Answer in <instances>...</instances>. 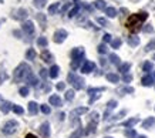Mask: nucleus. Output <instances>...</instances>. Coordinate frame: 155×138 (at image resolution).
I'll return each mask as SVG.
<instances>
[{"label":"nucleus","mask_w":155,"mask_h":138,"mask_svg":"<svg viewBox=\"0 0 155 138\" xmlns=\"http://www.w3.org/2000/svg\"><path fill=\"white\" fill-rule=\"evenodd\" d=\"M151 76H152V78H154V81H155V71H152V74H151Z\"/></svg>","instance_id":"nucleus-57"},{"label":"nucleus","mask_w":155,"mask_h":138,"mask_svg":"<svg viewBox=\"0 0 155 138\" xmlns=\"http://www.w3.org/2000/svg\"><path fill=\"white\" fill-rule=\"evenodd\" d=\"M38 131H40V134H41L44 138L50 137V124H48V123H43L41 125H40Z\"/></svg>","instance_id":"nucleus-11"},{"label":"nucleus","mask_w":155,"mask_h":138,"mask_svg":"<svg viewBox=\"0 0 155 138\" xmlns=\"http://www.w3.org/2000/svg\"><path fill=\"white\" fill-rule=\"evenodd\" d=\"M128 44H130L131 47H137V46L140 44V38L137 37V36H130V37H128Z\"/></svg>","instance_id":"nucleus-25"},{"label":"nucleus","mask_w":155,"mask_h":138,"mask_svg":"<svg viewBox=\"0 0 155 138\" xmlns=\"http://www.w3.org/2000/svg\"><path fill=\"white\" fill-rule=\"evenodd\" d=\"M30 74H31V68H30V66L26 64V63H21V64H19V66L14 68L13 81L14 83H20V81H23V80H27Z\"/></svg>","instance_id":"nucleus-2"},{"label":"nucleus","mask_w":155,"mask_h":138,"mask_svg":"<svg viewBox=\"0 0 155 138\" xmlns=\"http://www.w3.org/2000/svg\"><path fill=\"white\" fill-rule=\"evenodd\" d=\"M6 78H7V74H6V73L3 71L2 74H0V84H2V83H3V81H5Z\"/></svg>","instance_id":"nucleus-50"},{"label":"nucleus","mask_w":155,"mask_h":138,"mask_svg":"<svg viewBox=\"0 0 155 138\" xmlns=\"http://www.w3.org/2000/svg\"><path fill=\"white\" fill-rule=\"evenodd\" d=\"M40 76H41V77H46V76H47V70L41 68V70H40Z\"/></svg>","instance_id":"nucleus-52"},{"label":"nucleus","mask_w":155,"mask_h":138,"mask_svg":"<svg viewBox=\"0 0 155 138\" xmlns=\"http://www.w3.org/2000/svg\"><path fill=\"white\" fill-rule=\"evenodd\" d=\"M107 80L110 81V83H114V84H115V83H118V81H120V76H118V74H115V73H108V74H107Z\"/></svg>","instance_id":"nucleus-23"},{"label":"nucleus","mask_w":155,"mask_h":138,"mask_svg":"<svg viewBox=\"0 0 155 138\" xmlns=\"http://www.w3.org/2000/svg\"><path fill=\"white\" fill-rule=\"evenodd\" d=\"M125 137H128V138H137L138 135H137L135 130L130 128V130H125Z\"/></svg>","instance_id":"nucleus-36"},{"label":"nucleus","mask_w":155,"mask_h":138,"mask_svg":"<svg viewBox=\"0 0 155 138\" xmlns=\"http://www.w3.org/2000/svg\"><path fill=\"white\" fill-rule=\"evenodd\" d=\"M147 19H148V13H147V12H140V13H135V15L130 16L125 26H127L128 29H131L135 31V30H138L141 27V24L144 23Z\"/></svg>","instance_id":"nucleus-1"},{"label":"nucleus","mask_w":155,"mask_h":138,"mask_svg":"<svg viewBox=\"0 0 155 138\" xmlns=\"http://www.w3.org/2000/svg\"><path fill=\"white\" fill-rule=\"evenodd\" d=\"M122 80L125 81V83H131L132 76H131V74H124V78H122Z\"/></svg>","instance_id":"nucleus-47"},{"label":"nucleus","mask_w":155,"mask_h":138,"mask_svg":"<svg viewBox=\"0 0 155 138\" xmlns=\"http://www.w3.org/2000/svg\"><path fill=\"white\" fill-rule=\"evenodd\" d=\"M26 58L27 60H34L36 58V50L34 48H28L27 53H26Z\"/></svg>","instance_id":"nucleus-32"},{"label":"nucleus","mask_w":155,"mask_h":138,"mask_svg":"<svg viewBox=\"0 0 155 138\" xmlns=\"http://www.w3.org/2000/svg\"><path fill=\"white\" fill-rule=\"evenodd\" d=\"M13 34H14V36H16V37H20V36H21V34H20V31H19V30H14V31H13Z\"/></svg>","instance_id":"nucleus-53"},{"label":"nucleus","mask_w":155,"mask_h":138,"mask_svg":"<svg viewBox=\"0 0 155 138\" xmlns=\"http://www.w3.org/2000/svg\"><path fill=\"white\" fill-rule=\"evenodd\" d=\"M84 48L83 47H75L71 50V58H73V61H71V67H73V70H75L78 64L81 63L83 57H84Z\"/></svg>","instance_id":"nucleus-3"},{"label":"nucleus","mask_w":155,"mask_h":138,"mask_svg":"<svg viewBox=\"0 0 155 138\" xmlns=\"http://www.w3.org/2000/svg\"><path fill=\"white\" fill-rule=\"evenodd\" d=\"M46 3H47V0H34L33 2L34 7H37V9H43L46 6Z\"/></svg>","instance_id":"nucleus-34"},{"label":"nucleus","mask_w":155,"mask_h":138,"mask_svg":"<svg viewBox=\"0 0 155 138\" xmlns=\"http://www.w3.org/2000/svg\"><path fill=\"white\" fill-rule=\"evenodd\" d=\"M155 48V38H152L150 43L147 44V47H145V51H151V50H154Z\"/></svg>","instance_id":"nucleus-42"},{"label":"nucleus","mask_w":155,"mask_h":138,"mask_svg":"<svg viewBox=\"0 0 155 138\" xmlns=\"http://www.w3.org/2000/svg\"><path fill=\"white\" fill-rule=\"evenodd\" d=\"M58 73H60V67L51 66V68L48 70V76L51 77V78H57V77H58Z\"/></svg>","instance_id":"nucleus-21"},{"label":"nucleus","mask_w":155,"mask_h":138,"mask_svg":"<svg viewBox=\"0 0 155 138\" xmlns=\"http://www.w3.org/2000/svg\"><path fill=\"white\" fill-rule=\"evenodd\" d=\"M40 108H41V113H43V114H46V115H48L50 113H51V110H50V107H48L47 104H43Z\"/></svg>","instance_id":"nucleus-41"},{"label":"nucleus","mask_w":155,"mask_h":138,"mask_svg":"<svg viewBox=\"0 0 155 138\" xmlns=\"http://www.w3.org/2000/svg\"><path fill=\"white\" fill-rule=\"evenodd\" d=\"M41 60L46 63H51L53 60H54V57H53V54L50 51H47V50H44V51L41 53Z\"/></svg>","instance_id":"nucleus-19"},{"label":"nucleus","mask_w":155,"mask_h":138,"mask_svg":"<svg viewBox=\"0 0 155 138\" xmlns=\"http://www.w3.org/2000/svg\"><path fill=\"white\" fill-rule=\"evenodd\" d=\"M48 101H50V104L54 105V107H61L63 105V101H61V98L58 97V95H50V98H48Z\"/></svg>","instance_id":"nucleus-14"},{"label":"nucleus","mask_w":155,"mask_h":138,"mask_svg":"<svg viewBox=\"0 0 155 138\" xmlns=\"http://www.w3.org/2000/svg\"><path fill=\"white\" fill-rule=\"evenodd\" d=\"M138 121H140V118H137V117H134V118L127 120V121H125V123L122 124V125H124V127H127V128H132V127H134V125H135V124L138 123Z\"/></svg>","instance_id":"nucleus-22"},{"label":"nucleus","mask_w":155,"mask_h":138,"mask_svg":"<svg viewBox=\"0 0 155 138\" xmlns=\"http://www.w3.org/2000/svg\"><path fill=\"white\" fill-rule=\"evenodd\" d=\"M154 60H155V56H154Z\"/></svg>","instance_id":"nucleus-60"},{"label":"nucleus","mask_w":155,"mask_h":138,"mask_svg":"<svg viewBox=\"0 0 155 138\" xmlns=\"http://www.w3.org/2000/svg\"><path fill=\"white\" fill-rule=\"evenodd\" d=\"M94 6H95V9H98V10H105L107 9V3H105L104 0H95Z\"/></svg>","instance_id":"nucleus-26"},{"label":"nucleus","mask_w":155,"mask_h":138,"mask_svg":"<svg viewBox=\"0 0 155 138\" xmlns=\"http://www.w3.org/2000/svg\"><path fill=\"white\" fill-rule=\"evenodd\" d=\"M66 100L67 101H73V100H74V90L66 91Z\"/></svg>","instance_id":"nucleus-39"},{"label":"nucleus","mask_w":155,"mask_h":138,"mask_svg":"<svg viewBox=\"0 0 155 138\" xmlns=\"http://www.w3.org/2000/svg\"><path fill=\"white\" fill-rule=\"evenodd\" d=\"M97 21H98V23L101 24V26H108L107 20H105V19H103V17H98V19H97Z\"/></svg>","instance_id":"nucleus-48"},{"label":"nucleus","mask_w":155,"mask_h":138,"mask_svg":"<svg viewBox=\"0 0 155 138\" xmlns=\"http://www.w3.org/2000/svg\"><path fill=\"white\" fill-rule=\"evenodd\" d=\"M28 113L31 115H36L38 113V104L36 101H30L28 103Z\"/></svg>","instance_id":"nucleus-17"},{"label":"nucleus","mask_w":155,"mask_h":138,"mask_svg":"<svg viewBox=\"0 0 155 138\" xmlns=\"http://www.w3.org/2000/svg\"><path fill=\"white\" fill-rule=\"evenodd\" d=\"M137 138H147V137H145V135H138Z\"/></svg>","instance_id":"nucleus-58"},{"label":"nucleus","mask_w":155,"mask_h":138,"mask_svg":"<svg viewBox=\"0 0 155 138\" xmlns=\"http://www.w3.org/2000/svg\"><path fill=\"white\" fill-rule=\"evenodd\" d=\"M23 31L27 34H33L34 33V23L33 21H30V20H27V21H24L23 23Z\"/></svg>","instance_id":"nucleus-10"},{"label":"nucleus","mask_w":155,"mask_h":138,"mask_svg":"<svg viewBox=\"0 0 155 138\" xmlns=\"http://www.w3.org/2000/svg\"><path fill=\"white\" fill-rule=\"evenodd\" d=\"M58 7H60V3H53V5L48 7V13H50V15H56V12L58 10Z\"/></svg>","instance_id":"nucleus-35"},{"label":"nucleus","mask_w":155,"mask_h":138,"mask_svg":"<svg viewBox=\"0 0 155 138\" xmlns=\"http://www.w3.org/2000/svg\"><path fill=\"white\" fill-rule=\"evenodd\" d=\"M84 133H85V131H84L83 128H77V130L74 131V133H73V134L70 135V138H81Z\"/></svg>","instance_id":"nucleus-31"},{"label":"nucleus","mask_w":155,"mask_h":138,"mask_svg":"<svg viewBox=\"0 0 155 138\" xmlns=\"http://www.w3.org/2000/svg\"><path fill=\"white\" fill-rule=\"evenodd\" d=\"M26 81L28 83V86H31V87H38V78L34 76L33 73H31V74L28 76V78H27Z\"/></svg>","instance_id":"nucleus-20"},{"label":"nucleus","mask_w":155,"mask_h":138,"mask_svg":"<svg viewBox=\"0 0 155 138\" xmlns=\"http://www.w3.org/2000/svg\"><path fill=\"white\" fill-rule=\"evenodd\" d=\"M95 68V64L93 61H90V60H85L84 64L81 66V73H84V74H88V73L94 71Z\"/></svg>","instance_id":"nucleus-8"},{"label":"nucleus","mask_w":155,"mask_h":138,"mask_svg":"<svg viewBox=\"0 0 155 138\" xmlns=\"http://www.w3.org/2000/svg\"><path fill=\"white\" fill-rule=\"evenodd\" d=\"M36 19L38 20L41 29H46V26H47V17H46V15H44V13H38V15L36 16Z\"/></svg>","instance_id":"nucleus-16"},{"label":"nucleus","mask_w":155,"mask_h":138,"mask_svg":"<svg viewBox=\"0 0 155 138\" xmlns=\"http://www.w3.org/2000/svg\"><path fill=\"white\" fill-rule=\"evenodd\" d=\"M142 30H144V33H151V31H152V26H151V24H147Z\"/></svg>","instance_id":"nucleus-49"},{"label":"nucleus","mask_w":155,"mask_h":138,"mask_svg":"<svg viewBox=\"0 0 155 138\" xmlns=\"http://www.w3.org/2000/svg\"><path fill=\"white\" fill-rule=\"evenodd\" d=\"M130 68H131V64H130V63H124V64H121V66H120V68H118V70H120L122 74H128Z\"/></svg>","instance_id":"nucleus-28"},{"label":"nucleus","mask_w":155,"mask_h":138,"mask_svg":"<svg viewBox=\"0 0 155 138\" xmlns=\"http://www.w3.org/2000/svg\"><path fill=\"white\" fill-rule=\"evenodd\" d=\"M37 44L40 46V47H47V38L46 37H38Z\"/></svg>","instance_id":"nucleus-38"},{"label":"nucleus","mask_w":155,"mask_h":138,"mask_svg":"<svg viewBox=\"0 0 155 138\" xmlns=\"http://www.w3.org/2000/svg\"><path fill=\"white\" fill-rule=\"evenodd\" d=\"M120 12H121V13H124V15H128V10H127V9H124V7H122V9L120 10Z\"/></svg>","instance_id":"nucleus-54"},{"label":"nucleus","mask_w":155,"mask_h":138,"mask_svg":"<svg viewBox=\"0 0 155 138\" xmlns=\"http://www.w3.org/2000/svg\"><path fill=\"white\" fill-rule=\"evenodd\" d=\"M122 91H124V93H134V88H132V87H125Z\"/></svg>","instance_id":"nucleus-51"},{"label":"nucleus","mask_w":155,"mask_h":138,"mask_svg":"<svg viewBox=\"0 0 155 138\" xmlns=\"http://www.w3.org/2000/svg\"><path fill=\"white\" fill-rule=\"evenodd\" d=\"M13 111L16 113L17 115H21L24 113V110H23V107H20V105H13Z\"/></svg>","instance_id":"nucleus-40"},{"label":"nucleus","mask_w":155,"mask_h":138,"mask_svg":"<svg viewBox=\"0 0 155 138\" xmlns=\"http://www.w3.org/2000/svg\"><path fill=\"white\" fill-rule=\"evenodd\" d=\"M152 68H154V64H152L151 61H145L144 64H142V70H144L145 73H151L152 71Z\"/></svg>","instance_id":"nucleus-30"},{"label":"nucleus","mask_w":155,"mask_h":138,"mask_svg":"<svg viewBox=\"0 0 155 138\" xmlns=\"http://www.w3.org/2000/svg\"><path fill=\"white\" fill-rule=\"evenodd\" d=\"M56 88H57L58 91H63L64 88H66V83H58V84L56 86Z\"/></svg>","instance_id":"nucleus-46"},{"label":"nucleus","mask_w":155,"mask_h":138,"mask_svg":"<svg viewBox=\"0 0 155 138\" xmlns=\"http://www.w3.org/2000/svg\"><path fill=\"white\" fill-rule=\"evenodd\" d=\"M104 138H113V137H104Z\"/></svg>","instance_id":"nucleus-59"},{"label":"nucleus","mask_w":155,"mask_h":138,"mask_svg":"<svg viewBox=\"0 0 155 138\" xmlns=\"http://www.w3.org/2000/svg\"><path fill=\"white\" fill-rule=\"evenodd\" d=\"M155 124V117H148L145 121H142V128L145 130H150L152 125Z\"/></svg>","instance_id":"nucleus-18"},{"label":"nucleus","mask_w":155,"mask_h":138,"mask_svg":"<svg viewBox=\"0 0 155 138\" xmlns=\"http://www.w3.org/2000/svg\"><path fill=\"white\" fill-rule=\"evenodd\" d=\"M26 138H36V135H33V134H27V135H26Z\"/></svg>","instance_id":"nucleus-56"},{"label":"nucleus","mask_w":155,"mask_h":138,"mask_svg":"<svg viewBox=\"0 0 155 138\" xmlns=\"http://www.w3.org/2000/svg\"><path fill=\"white\" fill-rule=\"evenodd\" d=\"M121 44H122V40L120 37H117V38H114L113 41H111V47L113 48H120L121 47Z\"/></svg>","instance_id":"nucleus-33"},{"label":"nucleus","mask_w":155,"mask_h":138,"mask_svg":"<svg viewBox=\"0 0 155 138\" xmlns=\"http://www.w3.org/2000/svg\"><path fill=\"white\" fill-rule=\"evenodd\" d=\"M0 2H3V0H0Z\"/></svg>","instance_id":"nucleus-61"},{"label":"nucleus","mask_w":155,"mask_h":138,"mask_svg":"<svg viewBox=\"0 0 155 138\" xmlns=\"http://www.w3.org/2000/svg\"><path fill=\"white\" fill-rule=\"evenodd\" d=\"M117 105H118V103L115 100H110V101H108V103H107V110H105V113H104V120H107L108 117H110V113H111V111H113Z\"/></svg>","instance_id":"nucleus-9"},{"label":"nucleus","mask_w":155,"mask_h":138,"mask_svg":"<svg viewBox=\"0 0 155 138\" xmlns=\"http://www.w3.org/2000/svg\"><path fill=\"white\" fill-rule=\"evenodd\" d=\"M17 128H19V123H17L16 120H9V121L3 125L2 131H3V134H6V135H13V134L17 131Z\"/></svg>","instance_id":"nucleus-5"},{"label":"nucleus","mask_w":155,"mask_h":138,"mask_svg":"<svg viewBox=\"0 0 155 138\" xmlns=\"http://www.w3.org/2000/svg\"><path fill=\"white\" fill-rule=\"evenodd\" d=\"M117 9H114V7H107V9H105V15L108 16V17H111V19H113V17H115V16H117Z\"/></svg>","instance_id":"nucleus-29"},{"label":"nucleus","mask_w":155,"mask_h":138,"mask_svg":"<svg viewBox=\"0 0 155 138\" xmlns=\"http://www.w3.org/2000/svg\"><path fill=\"white\" fill-rule=\"evenodd\" d=\"M103 41L104 43H111L113 41V38H111V34H108V33H105L103 36Z\"/></svg>","instance_id":"nucleus-45"},{"label":"nucleus","mask_w":155,"mask_h":138,"mask_svg":"<svg viewBox=\"0 0 155 138\" xmlns=\"http://www.w3.org/2000/svg\"><path fill=\"white\" fill-rule=\"evenodd\" d=\"M13 17L16 20H24L26 17H27V10H26V9H19L13 15Z\"/></svg>","instance_id":"nucleus-13"},{"label":"nucleus","mask_w":155,"mask_h":138,"mask_svg":"<svg viewBox=\"0 0 155 138\" xmlns=\"http://www.w3.org/2000/svg\"><path fill=\"white\" fill-rule=\"evenodd\" d=\"M105 90L104 87H100V88H88V94H90V104H93L95 100H98L100 98V95L101 94H98V93H103V91Z\"/></svg>","instance_id":"nucleus-7"},{"label":"nucleus","mask_w":155,"mask_h":138,"mask_svg":"<svg viewBox=\"0 0 155 138\" xmlns=\"http://www.w3.org/2000/svg\"><path fill=\"white\" fill-rule=\"evenodd\" d=\"M0 110H2L3 114H7L10 110H13V105L10 104L9 101H2V103H0Z\"/></svg>","instance_id":"nucleus-15"},{"label":"nucleus","mask_w":155,"mask_h":138,"mask_svg":"<svg viewBox=\"0 0 155 138\" xmlns=\"http://www.w3.org/2000/svg\"><path fill=\"white\" fill-rule=\"evenodd\" d=\"M88 110L85 107H80V108H75L74 111H71V117H75V115H81V114H85Z\"/></svg>","instance_id":"nucleus-27"},{"label":"nucleus","mask_w":155,"mask_h":138,"mask_svg":"<svg viewBox=\"0 0 155 138\" xmlns=\"http://www.w3.org/2000/svg\"><path fill=\"white\" fill-rule=\"evenodd\" d=\"M67 36H68V33H67L66 30H64V29H58L56 33H54V36H53V37H54L53 40H54V43L61 44L67 38Z\"/></svg>","instance_id":"nucleus-6"},{"label":"nucleus","mask_w":155,"mask_h":138,"mask_svg":"<svg viewBox=\"0 0 155 138\" xmlns=\"http://www.w3.org/2000/svg\"><path fill=\"white\" fill-rule=\"evenodd\" d=\"M107 46H105V43H103V44H100L98 46V53L100 54H105V53H107Z\"/></svg>","instance_id":"nucleus-43"},{"label":"nucleus","mask_w":155,"mask_h":138,"mask_svg":"<svg viewBox=\"0 0 155 138\" xmlns=\"http://www.w3.org/2000/svg\"><path fill=\"white\" fill-rule=\"evenodd\" d=\"M110 60H111V63H113V64L120 66V57H118L117 54H110Z\"/></svg>","instance_id":"nucleus-37"},{"label":"nucleus","mask_w":155,"mask_h":138,"mask_svg":"<svg viewBox=\"0 0 155 138\" xmlns=\"http://www.w3.org/2000/svg\"><path fill=\"white\" fill-rule=\"evenodd\" d=\"M67 80H68V83H70L71 86L74 87V90H81V88H84V83L85 81L81 78V77H78L75 73H70L68 76H67Z\"/></svg>","instance_id":"nucleus-4"},{"label":"nucleus","mask_w":155,"mask_h":138,"mask_svg":"<svg viewBox=\"0 0 155 138\" xmlns=\"http://www.w3.org/2000/svg\"><path fill=\"white\" fill-rule=\"evenodd\" d=\"M19 93H20V95H21V97H26V95H28V87H20Z\"/></svg>","instance_id":"nucleus-44"},{"label":"nucleus","mask_w":155,"mask_h":138,"mask_svg":"<svg viewBox=\"0 0 155 138\" xmlns=\"http://www.w3.org/2000/svg\"><path fill=\"white\" fill-rule=\"evenodd\" d=\"M58 117H60V120L63 121V120H64V117H66V114H64V113H61V114L58 115Z\"/></svg>","instance_id":"nucleus-55"},{"label":"nucleus","mask_w":155,"mask_h":138,"mask_svg":"<svg viewBox=\"0 0 155 138\" xmlns=\"http://www.w3.org/2000/svg\"><path fill=\"white\" fill-rule=\"evenodd\" d=\"M78 10H80V5H78V3H74V7H73L71 10H68V15L67 16H68L70 19H73V17L78 13Z\"/></svg>","instance_id":"nucleus-24"},{"label":"nucleus","mask_w":155,"mask_h":138,"mask_svg":"<svg viewBox=\"0 0 155 138\" xmlns=\"http://www.w3.org/2000/svg\"><path fill=\"white\" fill-rule=\"evenodd\" d=\"M154 83H155V81H154V78H152V76H151V74L144 76V77H142V80H141V84L144 87H151Z\"/></svg>","instance_id":"nucleus-12"}]
</instances>
